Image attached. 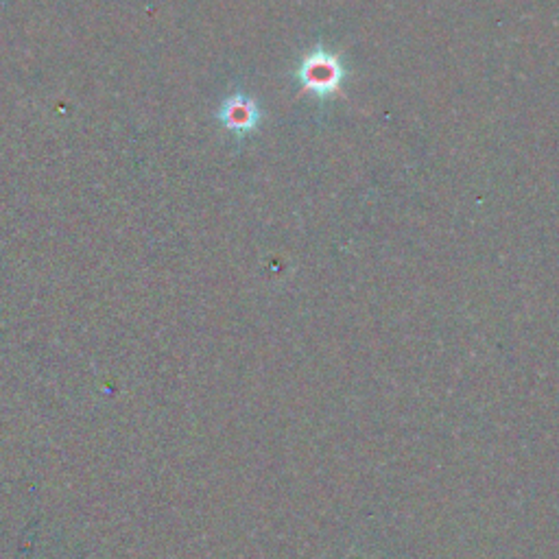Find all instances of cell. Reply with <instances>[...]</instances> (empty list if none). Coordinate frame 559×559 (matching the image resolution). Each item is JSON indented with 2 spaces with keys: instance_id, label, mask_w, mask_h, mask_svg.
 Listing matches in <instances>:
<instances>
[{
  "instance_id": "cell-2",
  "label": "cell",
  "mask_w": 559,
  "mask_h": 559,
  "mask_svg": "<svg viewBox=\"0 0 559 559\" xmlns=\"http://www.w3.org/2000/svg\"><path fill=\"white\" fill-rule=\"evenodd\" d=\"M256 107L243 101V99H234L228 105H225L223 110V121L230 129H236V132H247V129H252L256 125Z\"/></svg>"
},
{
  "instance_id": "cell-1",
  "label": "cell",
  "mask_w": 559,
  "mask_h": 559,
  "mask_svg": "<svg viewBox=\"0 0 559 559\" xmlns=\"http://www.w3.org/2000/svg\"><path fill=\"white\" fill-rule=\"evenodd\" d=\"M341 77H343V70L339 62L326 53L308 55L302 66V83L308 90L317 94L335 92Z\"/></svg>"
}]
</instances>
